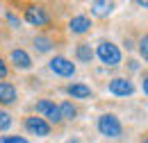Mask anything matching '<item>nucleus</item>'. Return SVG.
Returning a JSON list of instances; mask_svg holds the SVG:
<instances>
[{
  "mask_svg": "<svg viewBox=\"0 0 148 143\" xmlns=\"http://www.w3.org/2000/svg\"><path fill=\"white\" fill-rule=\"evenodd\" d=\"M112 9H114V2H91V14L93 16H107L112 14Z\"/></svg>",
  "mask_w": 148,
  "mask_h": 143,
  "instance_id": "nucleus-12",
  "label": "nucleus"
},
{
  "mask_svg": "<svg viewBox=\"0 0 148 143\" xmlns=\"http://www.w3.org/2000/svg\"><path fill=\"white\" fill-rule=\"evenodd\" d=\"M12 125V116L7 111H0V129H9Z\"/></svg>",
  "mask_w": 148,
  "mask_h": 143,
  "instance_id": "nucleus-17",
  "label": "nucleus"
},
{
  "mask_svg": "<svg viewBox=\"0 0 148 143\" xmlns=\"http://www.w3.org/2000/svg\"><path fill=\"white\" fill-rule=\"evenodd\" d=\"M59 114H62V121L64 118H75V114H77V109L71 105V102H64L62 107H59Z\"/></svg>",
  "mask_w": 148,
  "mask_h": 143,
  "instance_id": "nucleus-15",
  "label": "nucleus"
},
{
  "mask_svg": "<svg viewBox=\"0 0 148 143\" xmlns=\"http://www.w3.org/2000/svg\"><path fill=\"white\" fill-rule=\"evenodd\" d=\"M25 129L37 134V136H48L50 134V123L41 116H27L25 118Z\"/></svg>",
  "mask_w": 148,
  "mask_h": 143,
  "instance_id": "nucleus-4",
  "label": "nucleus"
},
{
  "mask_svg": "<svg viewBox=\"0 0 148 143\" xmlns=\"http://www.w3.org/2000/svg\"><path fill=\"white\" fill-rule=\"evenodd\" d=\"M141 143H148V134H144V136H141Z\"/></svg>",
  "mask_w": 148,
  "mask_h": 143,
  "instance_id": "nucleus-22",
  "label": "nucleus"
},
{
  "mask_svg": "<svg viewBox=\"0 0 148 143\" xmlns=\"http://www.w3.org/2000/svg\"><path fill=\"white\" fill-rule=\"evenodd\" d=\"M14 100H16V89H14V84L0 82V102H2V105H12Z\"/></svg>",
  "mask_w": 148,
  "mask_h": 143,
  "instance_id": "nucleus-10",
  "label": "nucleus"
},
{
  "mask_svg": "<svg viewBox=\"0 0 148 143\" xmlns=\"http://www.w3.org/2000/svg\"><path fill=\"white\" fill-rule=\"evenodd\" d=\"M12 61H14V66L21 68V71H27V68L32 66V59H30V54L25 52V50H12Z\"/></svg>",
  "mask_w": 148,
  "mask_h": 143,
  "instance_id": "nucleus-9",
  "label": "nucleus"
},
{
  "mask_svg": "<svg viewBox=\"0 0 148 143\" xmlns=\"http://www.w3.org/2000/svg\"><path fill=\"white\" fill-rule=\"evenodd\" d=\"M107 89L114 95H132L134 93V86H132V82L128 77H114V80H110Z\"/></svg>",
  "mask_w": 148,
  "mask_h": 143,
  "instance_id": "nucleus-7",
  "label": "nucleus"
},
{
  "mask_svg": "<svg viewBox=\"0 0 148 143\" xmlns=\"http://www.w3.org/2000/svg\"><path fill=\"white\" fill-rule=\"evenodd\" d=\"M69 95H73V98H80V100H84V98H89L91 95V89L87 86V84H71L69 89H66Z\"/></svg>",
  "mask_w": 148,
  "mask_h": 143,
  "instance_id": "nucleus-11",
  "label": "nucleus"
},
{
  "mask_svg": "<svg viewBox=\"0 0 148 143\" xmlns=\"http://www.w3.org/2000/svg\"><path fill=\"white\" fill-rule=\"evenodd\" d=\"M25 20L30 25H34V27H46L50 23V14L41 5H27L25 7Z\"/></svg>",
  "mask_w": 148,
  "mask_h": 143,
  "instance_id": "nucleus-3",
  "label": "nucleus"
},
{
  "mask_svg": "<svg viewBox=\"0 0 148 143\" xmlns=\"http://www.w3.org/2000/svg\"><path fill=\"white\" fill-rule=\"evenodd\" d=\"M0 143H27V139H23V136H2Z\"/></svg>",
  "mask_w": 148,
  "mask_h": 143,
  "instance_id": "nucleus-18",
  "label": "nucleus"
},
{
  "mask_svg": "<svg viewBox=\"0 0 148 143\" xmlns=\"http://www.w3.org/2000/svg\"><path fill=\"white\" fill-rule=\"evenodd\" d=\"M75 54H77L80 61H91V59H93V50H91L89 43H80L77 50H75Z\"/></svg>",
  "mask_w": 148,
  "mask_h": 143,
  "instance_id": "nucleus-13",
  "label": "nucleus"
},
{
  "mask_svg": "<svg viewBox=\"0 0 148 143\" xmlns=\"http://www.w3.org/2000/svg\"><path fill=\"white\" fill-rule=\"evenodd\" d=\"M96 54H98V59H100L103 64H107V66L121 64V50H119L112 41H100L98 48H96Z\"/></svg>",
  "mask_w": 148,
  "mask_h": 143,
  "instance_id": "nucleus-2",
  "label": "nucleus"
},
{
  "mask_svg": "<svg viewBox=\"0 0 148 143\" xmlns=\"http://www.w3.org/2000/svg\"><path fill=\"white\" fill-rule=\"evenodd\" d=\"M141 89H144V93L148 95V73L144 75V82H141Z\"/></svg>",
  "mask_w": 148,
  "mask_h": 143,
  "instance_id": "nucleus-20",
  "label": "nucleus"
},
{
  "mask_svg": "<svg viewBox=\"0 0 148 143\" xmlns=\"http://www.w3.org/2000/svg\"><path fill=\"white\" fill-rule=\"evenodd\" d=\"M69 27H71L73 34H84V32H89L91 20H89V16H73L71 23H69Z\"/></svg>",
  "mask_w": 148,
  "mask_h": 143,
  "instance_id": "nucleus-8",
  "label": "nucleus"
},
{
  "mask_svg": "<svg viewBox=\"0 0 148 143\" xmlns=\"http://www.w3.org/2000/svg\"><path fill=\"white\" fill-rule=\"evenodd\" d=\"M34 46H37L39 52H48V50L53 48V41L46 39V36H37V39H34Z\"/></svg>",
  "mask_w": 148,
  "mask_h": 143,
  "instance_id": "nucleus-14",
  "label": "nucleus"
},
{
  "mask_svg": "<svg viewBox=\"0 0 148 143\" xmlns=\"http://www.w3.org/2000/svg\"><path fill=\"white\" fill-rule=\"evenodd\" d=\"M66 143H80V141H77V139H71V141H66Z\"/></svg>",
  "mask_w": 148,
  "mask_h": 143,
  "instance_id": "nucleus-23",
  "label": "nucleus"
},
{
  "mask_svg": "<svg viewBox=\"0 0 148 143\" xmlns=\"http://www.w3.org/2000/svg\"><path fill=\"white\" fill-rule=\"evenodd\" d=\"M50 71L55 75H62V77H71V75H75V64L69 61L66 57H53L50 59Z\"/></svg>",
  "mask_w": 148,
  "mask_h": 143,
  "instance_id": "nucleus-6",
  "label": "nucleus"
},
{
  "mask_svg": "<svg viewBox=\"0 0 148 143\" xmlns=\"http://www.w3.org/2000/svg\"><path fill=\"white\" fill-rule=\"evenodd\" d=\"M7 77V64L2 61V57H0V80H5Z\"/></svg>",
  "mask_w": 148,
  "mask_h": 143,
  "instance_id": "nucleus-19",
  "label": "nucleus"
},
{
  "mask_svg": "<svg viewBox=\"0 0 148 143\" xmlns=\"http://www.w3.org/2000/svg\"><path fill=\"white\" fill-rule=\"evenodd\" d=\"M7 18H9V23H12L14 27H18V18L14 16V14H9V16H7Z\"/></svg>",
  "mask_w": 148,
  "mask_h": 143,
  "instance_id": "nucleus-21",
  "label": "nucleus"
},
{
  "mask_svg": "<svg viewBox=\"0 0 148 143\" xmlns=\"http://www.w3.org/2000/svg\"><path fill=\"white\" fill-rule=\"evenodd\" d=\"M139 52H141V57L148 61V34H144L139 39Z\"/></svg>",
  "mask_w": 148,
  "mask_h": 143,
  "instance_id": "nucleus-16",
  "label": "nucleus"
},
{
  "mask_svg": "<svg viewBox=\"0 0 148 143\" xmlns=\"http://www.w3.org/2000/svg\"><path fill=\"white\" fill-rule=\"evenodd\" d=\"M98 132H100L103 136L119 139V136L123 134V125H121V121H119L114 114H103V116L98 118Z\"/></svg>",
  "mask_w": 148,
  "mask_h": 143,
  "instance_id": "nucleus-1",
  "label": "nucleus"
},
{
  "mask_svg": "<svg viewBox=\"0 0 148 143\" xmlns=\"http://www.w3.org/2000/svg\"><path fill=\"white\" fill-rule=\"evenodd\" d=\"M37 111L41 114V118L50 121V123H59L62 121V114H59V107L50 100H39L37 102Z\"/></svg>",
  "mask_w": 148,
  "mask_h": 143,
  "instance_id": "nucleus-5",
  "label": "nucleus"
}]
</instances>
